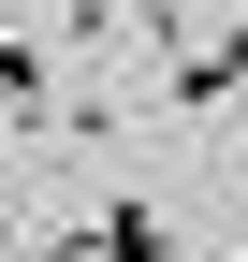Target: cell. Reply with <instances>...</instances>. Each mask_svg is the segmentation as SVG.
Listing matches in <instances>:
<instances>
[{"instance_id":"cell-2","label":"cell","mask_w":248,"mask_h":262,"mask_svg":"<svg viewBox=\"0 0 248 262\" xmlns=\"http://www.w3.org/2000/svg\"><path fill=\"white\" fill-rule=\"evenodd\" d=\"M0 117H15V131H44V117H58V58L29 44V29H0Z\"/></svg>"},{"instance_id":"cell-3","label":"cell","mask_w":248,"mask_h":262,"mask_svg":"<svg viewBox=\"0 0 248 262\" xmlns=\"http://www.w3.org/2000/svg\"><path fill=\"white\" fill-rule=\"evenodd\" d=\"M88 248H102V262H175V219L132 189V204H102V219H88Z\"/></svg>"},{"instance_id":"cell-1","label":"cell","mask_w":248,"mask_h":262,"mask_svg":"<svg viewBox=\"0 0 248 262\" xmlns=\"http://www.w3.org/2000/svg\"><path fill=\"white\" fill-rule=\"evenodd\" d=\"M234 88H248V15H234V29H190V44H175L161 102H190V117H204V102H234Z\"/></svg>"}]
</instances>
